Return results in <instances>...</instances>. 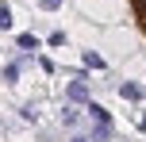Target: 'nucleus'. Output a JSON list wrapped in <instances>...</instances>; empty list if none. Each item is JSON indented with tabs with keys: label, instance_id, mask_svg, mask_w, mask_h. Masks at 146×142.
<instances>
[{
	"label": "nucleus",
	"instance_id": "obj_1",
	"mask_svg": "<svg viewBox=\"0 0 146 142\" xmlns=\"http://www.w3.org/2000/svg\"><path fill=\"white\" fill-rule=\"evenodd\" d=\"M66 100H69V104H77V108H85L88 100H92V92H88V81H77V77H73V81L66 85Z\"/></svg>",
	"mask_w": 146,
	"mask_h": 142
},
{
	"label": "nucleus",
	"instance_id": "obj_2",
	"mask_svg": "<svg viewBox=\"0 0 146 142\" xmlns=\"http://www.w3.org/2000/svg\"><path fill=\"white\" fill-rule=\"evenodd\" d=\"M15 50L19 54H38L42 50V38H38L35 31H19V35H15Z\"/></svg>",
	"mask_w": 146,
	"mask_h": 142
},
{
	"label": "nucleus",
	"instance_id": "obj_3",
	"mask_svg": "<svg viewBox=\"0 0 146 142\" xmlns=\"http://www.w3.org/2000/svg\"><path fill=\"white\" fill-rule=\"evenodd\" d=\"M119 96L131 100V104H142V100H146V89H142L139 81H123V85H119Z\"/></svg>",
	"mask_w": 146,
	"mask_h": 142
},
{
	"label": "nucleus",
	"instance_id": "obj_4",
	"mask_svg": "<svg viewBox=\"0 0 146 142\" xmlns=\"http://www.w3.org/2000/svg\"><path fill=\"white\" fill-rule=\"evenodd\" d=\"M19 58H8L4 61V69H0V77H4V85H19Z\"/></svg>",
	"mask_w": 146,
	"mask_h": 142
},
{
	"label": "nucleus",
	"instance_id": "obj_5",
	"mask_svg": "<svg viewBox=\"0 0 146 142\" xmlns=\"http://www.w3.org/2000/svg\"><path fill=\"white\" fill-rule=\"evenodd\" d=\"M81 65H85V69H100V73H108V61H104L96 50H85V54H81Z\"/></svg>",
	"mask_w": 146,
	"mask_h": 142
},
{
	"label": "nucleus",
	"instance_id": "obj_6",
	"mask_svg": "<svg viewBox=\"0 0 146 142\" xmlns=\"http://www.w3.org/2000/svg\"><path fill=\"white\" fill-rule=\"evenodd\" d=\"M85 112H88V115H92V123H104V127H111V115H108V112H104V108H100V104H92V100H88V104H85Z\"/></svg>",
	"mask_w": 146,
	"mask_h": 142
},
{
	"label": "nucleus",
	"instance_id": "obj_7",
	"mask_svg": "<svg viewBox=\"0 0 146 142\" xmlns=\"http://www.w3.org/2000/svg\"><path fill=\"white\" fill-rule=\"evenodd\" d=\"M12 19H15L12 4H8V0H0V31H12Z\"/></svg>",
	"mask_w": 146,
	"mask_h": 142
},
{
	"label": "nucleus",
	"instance_id": "obj_8",
	"mask_svg": "<svg viewBox=\"0 0 146 142\" xmlns=\"http://www.w3.org/2000/svg\"><path fill=\"white\" fill-rule=\"evenodd\" d=\"M66 42H69V35H66V31H62V27H54L50 35H46V46H54V50H62V46H66Z\"/></svg>",
	"mask_w": 146,
	"mask_h": 142
},
{
	"label": "nucleus",
	"instance_id": "obj_9",
	"mask_svg": "<svg viewBox=\"0 0 146 142\" xmlns=\"http://www.w3.org/2000/svg\"><path fill=\"white\" fill-rule=\"evenodd\" d=\"M35 61H38V69H42V73H46V77H50V73H58V65H54V61H50V58H42V54H38V58H35Z\"/></svg>",
	"mask_w": 146,
	"mask_h": 142
},
{
	"label": "nucleus",
	"instance_id": "obj_10",
	"mask_svg": "<svg viewBox=\"0 0 146 142\" xmlns=\"http://www.w3.org/2000/svg\"><path fill=\"white\" fill-rule=\"evenodd\" d=\"M66 0H38V12H58Z\"/></svg>",
	"mask_w": 146,
	"mask_h": 142
},
{
	"label": "nucleus",
	"instance_id": "obj_11",
	"mask_svg": "<svg viewBox=\"0 0 146 142\" xmlns=\"http://www.w3.org/2000/svg\"><path fill=\"white\" fill-rule=\"evenodd\" d=\"M62 123H66V127H73V123H77V112H73V108H66V112H62Z\"/></svg>",
	"mask_w": 146,
	"mask_h": 142
},
{
	"label": "nucleus",
	"instance_id": "obj_12",
	"mask_svg": "<svg viewBox=\"0 0 146 142\" xmlns=\"http://www.w3.org/2000/svg\"><path fill=\"white\" fill-rule=\"evenodd\" d=\"M135 12H139V15L146 12V0H135Z\"/></svg>",
	"mask_w": 146,
	"mask_h": 142
},
{
	"label": "nucleus",
	"instance_id": "obj_13",
	"mask_svg": "<svg viewBox=\"0 0 146 142\" xmlns=\"http://www.w3.org/2000/svg\"><path fill=\"white\" fill-rule=\"evenodd\" d=\"M69 142H88V138H85V135H73V138H69Z\"/></svg>",
	"mask_w": 146,
	"mask_h": 142
}]
</instances>
